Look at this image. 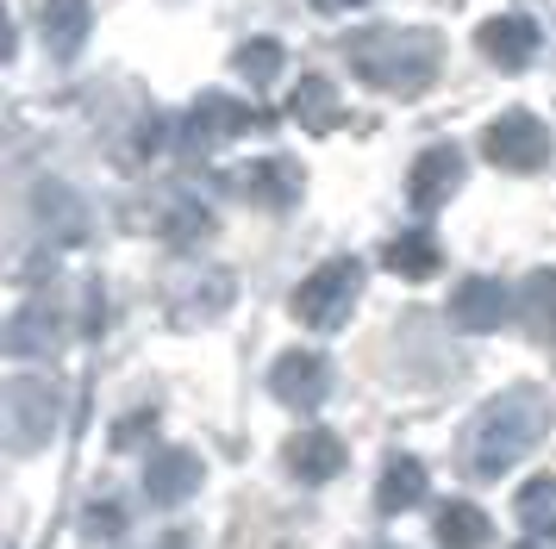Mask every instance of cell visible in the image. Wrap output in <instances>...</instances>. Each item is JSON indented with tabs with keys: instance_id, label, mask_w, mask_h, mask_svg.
<instances>
[{
	"instance_id": "obj_22",
	"label": "cell",
	"mask_w": 556,
	"mask_h": 549,
	"mask_svg": "<svg viewBox=\"0 0 556 549\" xmlns=\"http://www.w3.org/2000/svg\"><path fill=\"white\" fill-rule=\"evenodd\" d=\"M288 113H294L301 131H331V125L344 119L338 113V88H331L326 75H301V88L288 94Z\"/></svg>"
},
{
	"instance_id": "obj_7",
	"label": "cell",
	"mask_w": 556,
	"mask_h": 549,
	"mask_svg": "<svg viewBox=\"0 0 556 549\" xmlns=\"http://www.w3.org/2000/svg\"><path fill=\"white\" fill-rule=\"evenodd\" d=\"M269 394H276L281 406H294V412L326 406L331 362L319 356V349H288V356H276V369H269Z\"/></svg>"
},
{
	"instance_id": "obj_8",
	"label": "cell",
	"mask_w": 556,
	"mask_h": 549,
	"mask_svg": "<svg viewBox=\"0 0 556 549\" xmlns=\"http://www.w3.org/2000/svg\"><path fill=\"white\" fill-rule=\"evenodd\" d=\"M231 188L251 200V206L288 213V206L301 200V163H288V156H256L244 169H231Z\"/></svg>"
},
{
	"instance_id": "obj_20",
	"label": "cell",
	"mask_w": 556,
	"mask_h": 549,
	"mask_svg": "<svg viewBox=\"0 0 556 549\" xmlns=\"http://www.w3.org/2000/svg\"><path fill=\"white\" fill-rule=\"evenodd\" d=\"M156 231L169 238V244H201L206 231H213V213H206L194 194H181V188H169V194L156 200Z\"/></svg>"
},
{
	"instance_id": "obj_18",
	"label": "cell",
	"mask_w": 556,
	"mask_h": 549,
	"mask_svg": "<svg viewBox=\"0 0 556 549\" xmlns=\"http://www.w3.org/2000/svg\"><path fill=\"white\" fill-rule=\"evenodd\" d=\"M431 531H438V549H488V537H494L488 512L469 506V499H444L438 519H431Z\"/></svg>"
},
{
	"instance_id": "obj_16",
	"label": "cell",
	"mask_w": 556,
	"mask_h": 549,
	"mask_svg": "<svg viewBox=\"0 0 556 549\" xmlns=\"http://www.w3.org/2000/svg\"><path fill=\"white\" fill-rule=\"evenodd\" d=\"M426 487H431L426 462H419V456H394L376 481V506L388 519H394V512H413V506H426Z\"/></svg>"
},
{
	"instance_id": "obj_17",
	"label": "cell",
	"mask_w": 556,
	"mask_h": 549,
	"mask_svg": "<svg viewBox=\"0 0 556 549\" xmlns=\"http://www.w3.org/2000/svg\"><path fill=\"white\" fill-rule=\"evenodd\" d=\"M31 213H38V225L51 231L56 244H81V231H88V213H81V200L63 188V181H45L38 194H31Z\"/></svg>"
},
{
	"instance_id": "obj_28",
	"label": "cell",
	"mask_w": 556,
	"mask_h": 549,
	"mask_svg": "<svg viewBox=\"0 0 556 549\" xmlns=\"http://www.w3.org/2000/svg\"><path fill=\"white\" fill-rule=\"evenodd\" d=\"M313 7H319V13H356L363 0H313Z\"/></svg>"
},
{
	"instance_id": "obj_14",
	"label": "cell",
	"mask_w": 556,
	"mask_h": 549,
	"mask_svg": "<svg viewBox=\"0 0 556 549\" xmlns=\"http://www.w3.org/2000/svg\"><path fill=\"white\" fill-rule=\"evenodd\" d=\"M538 20H526V13H506V20H488L481 25V56L488 63H501V69H526L531 56H538Z\"/></svg>"
},
{
	"instance_id": "obj_3",
	"label": "cell",
	"mask_w": 556,
	"mask_h": 549,
	"mask_svg": "<svg viewBox=\"0 0 556 549\" xmlns=\"http://www.w3.org/2000/svg\"><path fill=\"white\" fill-rule=\"evenodd\" d=\"M356 294H363V263L356 256H331V263H319L294 288V319L306 331H338V324L351 319Z\"/></svg>"
},
{
	"instance_id": "obj_26",
	"label": "cell",
	"mask_w": 556,
	"mask_h": 549,
	"mask_svg": "<svg viewBox=\"0 0 556 549\" xmlns=\"http://www.w3.org/2000/svg\"><path fill=\"white\" fill-rule=\"evenodd\" d=\"M119 531H126V506H119L113 494L88 499V512H81V537H88V544H113Z\"/></svg>"
},
{
	"instance_id": "obj_9",
	"label": "cell",
	"mask_w": 556,
	"mask_h": 549,
	"mask_svg": "<svg viewBox=\"0 0 556 549\" xmlns=\"http://www.w3.org/2000/svg\"><path fill=\"white\" fill-rule=\"evenodd\" d=\"M0 344H7V356H20V362H38V356H51V349L63 344V312H56L51 299H26V306L7 319Z\"/></svg>"
},
{
	"instance_id": "obj_2",
	"label": "cell",
	"mask_w": 556,
	"mask_h": 549,
	"mask_svg": "<svg viewBox=\"0 0 556 549\" xmlns=\"http://www.w3.org/2000/svg\"><path fill=\"white\" fill-rule=\"evenodd\" d=\"M344 56H351V69L369 88L413 100L438 81L444 44H438V31H426V25H376V31H356L351 44H344Z\"/></svg>"
},
{
	"instance_id": "obj_29",
	"label": "cell",
	"mask_w": 556,
	"mask_h": 549,
	"mask_svg": "<svg viewBox=\"0 0 556 549\" xmlns=\"http://www.w3.org/2000/svg\"><path fill=\"white\" fill-rule=\"evenodd\" d=\"M513 549H551V544H544V537H526V544H513Z\"/></svg>"
},
{
	"instance_id": "obj_30",
	"label": "cell",
	"mask_w": 556,
	"mask_h": 549,
	"mask_svg": "<svg viewBox=\"0 0 556 549\" xmlns=\"http://www.w3.org/2000/svg\"><path fill=\"white\" fill-rule=\"evenodd\" d=\"M169 549H176V544H169Z\"/></svg>"
},
{
	"instance_id": "obj_23",
	"label": "cell",
	"mask_w": 556,
	"mask_h": 549,
	"mask_svg": "<svg viewBox=\"0 0 556 549\" xmlns=\"http://www.w3.org/2000/svg\"><path fill=\"white\" fill-rule=\"evenodd\" d=\"M381 263L401 274V281H426V274H438V238L431 231H401V238H388V250H381Z\"/></svg>"
},
{
	"instance_id": "obj_15",
	"label": "cell",
	"mask_w": 556,
	"mask_h": 549,
	"mask_svg": "<svg viewBox=\"0 0 556 549\" xmlns=\"http://www.w3.org/2000/svg\"><path fill=\"white\" fill-rule=\"evenodd\" d=\"M288 474L306 481V487H319V481H338L344 474V444L331 437V431H301V437H288Z\"/></svg>"
},
{
	"instance_id": "obj_11",
	"label": "cell",
	"mask_w": 556,
	"mask_h": 549,
	"mask_svg": "<svg viewBox=\"0 0 556 549\" xmlns=\"http://www.w3.org/2000/svg\"><path fill=\"white\" fill-rule=\"evenodd\" d=\"M513 312H519V306L506 294V281H494V274H469L451 294V319L463 324V331H501Z\"/></svg>"
},
{
	"instance_id": "obj_13",
	"label": "cell",
	"mask_w": 556,
	"mask_h": 549,
	"mask_svg": "<svg viewBox=\"0 0 556 549\" xmlns=\"http://www.w3.org/2000/svg\"><path fill=\"white\" fill-rule=\"evenodd\" d=\"M88 25H94V7H88V0H45V7H38V31H45V50H51L56 63L81 56Z\"/></svg>"
},
{
	"instance_id": "obj_4",
	"label": "cell",
	"mask_w": 556,
	"mask_h": 549,
	"mask_svg": "<svg viewBox=\"0 0 556 549\" xmlns=\"http://www.w3.org/2000/svg\"><path fill=\"white\" fill-rule=\"evenodd\" d=\"M56 406H63V399H56L51 381H38V374H13V381L0 387V431H7V449L31 456V449L51 444Z\"/></svg>"
},
{
	"instance_id": "obj_10",
	"label": "cell",
	"mask_w": 556,
	"mask_h": 549,
	"mask_svg": "<svg viewBox=\"0 0 556 549\" xmlns=\"http://www.w3.org/2000/svg\"><path fill=\"white\" fill-rule=\"evenodd\" d=\"M456 188H463V150L456 144H431L426 156L413 163V175H406V200H413L419 213H438Z\"/></svg>"
},
{
	"instance_id": "obj_12",
	"label": "cell",
	"mask_w": 556,
	"mask_h": 549,
	"mask_svg": "<svg viewBox=\"0 0 556 549\" xmlns=\"http://www.w3.org/2000/svg\"><path fill=\"white\" fill-rule=\"evenodd\" d=\"M201 456L194 449H156L144 462V499L151 506H181L188 494H201Z\"/></svg>"
},
{
	"instance_id": "obj_19",
	"label": "cell",
	"mask_w": 556,
	"mask_h": 549,
	"mask_svg": "<svg viewBox=\"0 0 556 549\" xmlns=\"http://www.w3.org/2000/svg\"><path fill=\"white\" fill-rule=\"evenodd\" d=\"M226 306H231V274L226 269H201V274H188V281H181L176 319L181 324H201V319H219Z\"/></svg>"
},
{
	"instance_id": "obj_27",
	"label": "cell",
	"mask_w": 556,
	"mask_h": 549,
	"mask_svg": "<svg viewBox=\"0 0 556 549\" xmlns=\"http://www.w3.org/2000/svg\"><path fill=\"white\" fill-rule=\"evenodd\" d=\"M144 431H156V412H151V406H144V412H131L126 424H113V449H131Z\"/></svg>"
},
{
	"instance_id": "obj_5",
	"label": "cell",
	"mask_w": 556,
	"mask_h": 549,
	"mask_svg": "<svg viewBox=\"0 0 556 549\" xmlns=\"http://www.w3.org/2000/svg\"><path fill=\"white\" fill-rule=\"evenodd\" d=\"M481 150H488V163L506 175H531L551 163V125L538 119V113H501V119L488 125V138H481Z\"/></svg>"
},
{
	"instance_id": "obj_25",
	"label": "cell",
	"mask_w": 556,
	"mask_h": 549,
	"mask_svg": "<svg viewBox=\"0 0 556 549\" xmlns=\"http://www.w3.org/2000/svg\"><path fill=\"white\" fill-rule=\"evenodd\" d=\"M231 69L244 75L251 88H269V81L281 75V44H276V38H251V44L231 50Z\"/></svg>"
},
{
	"instance_id": "obj_6",
	"label": "cell",
	"mask_w": 556,
	"mask_h": 549,
	"mask_svg": "<svg viewBox=\"0 0 556 549\" xmlns=\"http://www.w3.org/2000/svg\"><path fill=\"white\" fill-rule=\"evenodd\" d=\"M251 125H263V113H251L244 100L201 94L194 106H188V119H181V156H206V150L231 144V138H238V131H251Z\"/></svg>"
},
{
	"instance_id": "obj_21",
	"label": "cell",
	"mask_w": 556,
	"mask_h": 549,
	"mask_svg": "<svg viewBox=\"0 0 556 549\" xmlns=\"http://www.w3.org/2000/svg\"><path fill=\"white\" fill-rule=\"evenodd\" d=\"M519 319L538 344L556 349V269H531L526 288H519Z\"/></svg>"
},
{
	"instance_id": "obj_24",
	"label": "cell",
	"mask_w": 556,
	"mask_h": 549,
	"mask_svg": "<svg viewBox=\"0 0 556 549\" xmlns=\"http://www.w3.org/2000/svg\"><path fill=\"white\" fill-rule=\"evenodd\" d=\"M513 519L526 524V537H556V474H538L513 494Z\"/></svg>"
},
{
	"instance_id": "obj_1",
	"label": "cell",
	"mask_w": 556,
	"mask_h": 549,
	"mask_svg": "<svg viewBox=\"0 0 556 549\" xmlns=\"http://www.w3.org/2000/svg\"><path fill=\"white\" fill-rule=\"evenodd\" d=\"M544 424H551V399L538 394V387H506V394L488 399L476 419H469V431H463V469L476 474V481H501V474L544 437Z\"/></svg>"
}]
</instances>
